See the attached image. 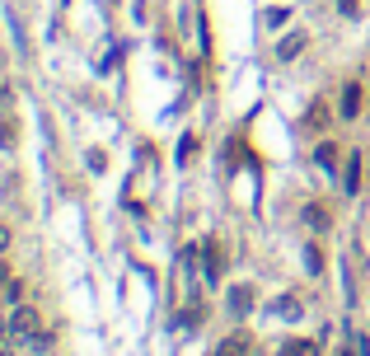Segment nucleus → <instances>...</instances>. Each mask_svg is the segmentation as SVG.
Wrapping results in <instances>:
<instances>
[{
    "label": "nucleus",
    "instance_id": "obj_14",
    "mask_svg": "<svg viewBox=\"0 0 370 356\" xmlns=\"http://www.w3.org/2000/svg\"><path fill=\"white\" fill-rule=\"evenodd\" d=\"M0 356H14V347H10V342H5V337H0Z\"/></svg>",
    "mask_w": 370,
    "mask_h": 356
},
{
    "label": "nucleus",
    "instance_id": "obj_3",
    "mask_svg": "<svg viewBox=\"0 0 370 356\" xmlns=\"http://www.w3.org/2000/svg\"><path fill=\"white\" fill-rule=\"evenodd\" d=\"M272 310H277V319H300V314H305V300L291 290V295H281V300L272 305Z\"/></svg>",
    "mask_w": 370,
    "mask_h": 356
},
{
    "label": "nucleus",
    "instance_id": "obj_11",
    "mask_svg": "<svg viewBox=\"0 0 370 356\" xmlns=\"http://www.w3.org/2000/svg\"><path fill=\"white\" fill-rule=\"evenodd\" d=\"M206 281H221V248L206 244Z\"/></svg>",
    "mask_w": 370,
    "mask_h": 356
},
{
    "label": "nucleus",
    "instance_id": "obj_1",
    "mask_svg": "<svg viewBox=\"0 0 370 356\" xmlns=\"http://www.w3.org/2000/svg\"><path fill=\"white\" fill-rule=\"evenodd\" d=\"M10 328H14V337H38V333H43V314H38L33 305H14Z\"/></svg>",
    "mask_w": 370,
    "mask_h": 356
},
{
    "label": "nucleus",
    "instance_id": "obj_7",
    "mask_svg": "<svg viewBox=\"0 0 370 356\" xmlns=\"http://www.w3.org/2000/svg\"><path fill=\"white\" fill-rule=\"evenodd\" d=\"M314 352H319V347L310 342V337H291V342L281 347V356H314Z\"/></svg>",
    "mask_w": 370,
    "mask_h": 356
},
{
    "label": "nucleus",
    "instance_id": "obj_4",
    "mask_svg": "<svg viewBox=\"0 0 370 356\" xmlns=\"http://www.w3.org/2000/svg\"><path fill=\"white\" fill-rule=\"evenodd\" d=\"M300 47H305V33H286L277 43V61H295L300 56Z\"/></svg>",
    "mask_w": 370,
    "mask_h": 356
},
{
    "label": "nucleus",
    "instance_id": "obj_6",
    "mask_svg": "<svg viewBox=\"0 0 370 356\" xmlns=\"http://www.w3.org/2000/svg\"><path fill=\"white\" fill-rule=\"evenodd\" d=\"M230 310H235V314L253 310V286H235V290H230Z\"/></svg>",
    "mask_w": 370,
    "mask_h": 356
},
{
    "label": "nucleus",
    "instance_id": "obj_12",
    "mask_svg": "<svg viewBox=\"0 0 370 356\" xmlns=\"http://www.w3.org/2000/svg\"><path fill=\"white\" fill-rule=\"evenodd\" d=\"M305 216H310V225H314V230H324V225H328V211H324V206H305Z\"/></svg>",
    "mask_w": 370,
    "mask_h": 356
},
{
    "label": "nucleus",
    "instance_id": "obj_13",
    "mask_svg": "<svg viewBox=\"0 0 370 356\" xmlns=\"http://www.w3.org/2000/svg\"><path fill=\"white\" fill-rule=\"evenodd\" d=\"M5 248H10V230H5V225H0V253H5Z\"/></svg>",
    "mask_w": 370,
    "mask_h": 356
},
{
    "label": "nucleus",
    "instance_id": "obj_9",
    "mask_svg": "<svg viewBox=\"0 0 370 356\" xmlns=\"http://www.w3.org/2000/svg\"><path fill=\"white\" fill-rule=\"evenodd\" d=\"M314 159H319V169H328V174H333V169H337V145L324 141V145L314 150Z\"/></svg>",
    "mask_w": 370,
    "mask_h": 356
},
{
    "label": "nucleus",
    "instance_id": "obj_5",
    "mask_svg": "<svg viewBox=\"0 0 370 356\" xmlns=\"http://www.w3.org/2000/svg\"><path fill=\"white\" fill-rule=\"evenodd\" d=\"M248 347H253L248 333H235V337H225V342L216 347V356H248Z\"/></svg>",
    "mask_w": 370,
    "mask_h": 356
},
{
    "label": "nucleus",
    "instance_id": "obj_10",
    "mask_svg": "<svg viewBox=\"0 0 370 356\" xmlns=\"http://www.w3.org/2000/svg\"><path fill=\"white\" fill-rule=\"evenodd\" d=\"M356 188H361V155H347V192L356 197Z\"/></svg>",
    "mask_w": 370,
    "mask_h": 356
},
{
    "label": "nucleus",
    "instance_id": "obj_2",
    "mask_svg": "<svg viewBox=\"0 0 370 356\" xmlns=\"http://www.w3.org/2000/svg\"><path fill=\"white\" fill-rule=\"evenodd\" d=\"M328 122H333V108L328 103H310V112H305V132H328Z\"/></svg>",
    "mask_w": 370,
    "mask_h": 356
},
{
    "label": "nucleus",
    "instance_id": "obj_8",
    "mask_svg": "<svg viewBox=\"0 0 370 356\" xmlns=\"http://www.w3.org/2000/svg\"><path fill=\"white\" fill-rule=\"evenodd\" d=\"M361 112V85H347V94H342V117H356Z\"/></svg>",
    "mask_w": 370,
    "mask_h": 356
}]
</instances>
